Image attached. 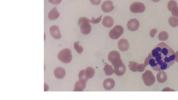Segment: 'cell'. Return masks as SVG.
Here are the masks:
<instances>
[{"label": "cell", "mask_w": 178, "mask_h": 100, "mask_svg": "<svg viewBox=\"0 0 178 100\" xmlns=\"http://www.w3.org/2000/svg\"><path fill=\"white\" fill-rule=\"evenodd\" d=\"M86 81L85 79H79L74 85V92H83L86 87Z\"/></svg>", "instance_id": "obj_11"}, {"label": "cell", "mask_w": 178, "mask_h": 100, "mask_svg": "<svg viewBox=\"0 0 178 100\" xmlns=\"http://www.w3.org/2000/svg\"><path fill=\"white\" fill-rule=\"evenodd\" d=\"M114 8L113 2L109 0L105 1L101 5L102 10L105 13L111 12L114 10Z\"/></svg>", "instance_id": "obj_10"}, {"label": "cell", "mask_w": 178, "mask_h": 100, "mask_svg": "<svg viewBox=\"0 0 178 100\" xmlns=\"http://www.w3.org/2000/svg\"><path fill=\"white\" fill-rule=\"evenodd\" d=\"M124 32L123 28L120 25H117L109 32V36L111 39H117L122 35Z\"/></svg>", "instance_id": "obj_6"}, {"label": "cell", "mask_w": 178, "mask_h": 100, "mask_svg": "<svg viewBox=\"0 0 178 100\" xmlns=\"http://www.w3.org/2000/svg\"><path fill=\"white\" fill-rule=\"evenodd\" d=\"M85 71V73L87 79H92L93 78L95 74V70L92 67H89L87 68Z\"/></svg>", "instance_id": "obj_18"}, {"label": "cell", "mask_w": 178, "mask_h": 100, "mask_svg": "<svg viewBox=\"0 0 178 100\" xmlns=\"http://www.w3.org/2000/svg\"><path fill=\"white\" fill-rule=\"evenodd\" d=\"M149 64L156 71L167 70L175 62V52L164 43L154 47L148 57Z\"/></svg>", "instance_id": "obj_1"}, {"label": "cell", "mask_w": 178, "mask_h": 100, "mask_svg": "<svg viewBox=\"0 0 178 100\" xmlns=\"http://www.w3.org/2000/svg\"><path fill=\"white\" fill-rule=\"evenodd\" d=\"M108 59L112 63L114 68V73L116 75L121 76L126 71V68L122 60L121 55L117 51L114 50L109 53Z\"/></svg>", "instance_id": "obj_2"}, {"label": "cell", "mask_w": 178, "mask_h": 100, "mask_svg": "<svg viewBox=\"0 0 178 100\" xmlns=\"http://www.w3.org/2000/svg\"><path fill=\"white\" fill-rule=\"evenodd\" d=\"M60 13L58 11L57 8H54L49 12L48 18L50 20H55L59 17Z\"/></svg>", "instance_id": "obj_16"}, {"label": "cell", "mask_w": 178, "mask_h": 100, "mask_svg": "<svg viewBox=\"0 0 178 100\" xmlns=\"http://www.w3.org/2000/svg\"><path fill=\"white\" fill-rule=\"evenodd\" d=\"M102 15H101L100 17L96 19L94 17H93L92 20L90 21V23L93 24H97L100 22L102 18Z\"/></svg>", "instance_id": "obj_27"}, {"label": "cell", "mask_w": 178, "mask_h": 100, "mask_svg": "<svg viewBox=\"0 0 178 100\" xmlns=\"http://www.w3.org/2000/svg\"><path fill=\"white\" fill-rule=\"evenodd\" d=\"M140 24L139 21L135 19H130L127 24L128 29L131 31H135L139 29Z\"/></svg>", "instance_id": "obj_8"}, {"label": "cell", "mask_w": 178, "mask_h": 100, "mask_svg": "<svg viewBox=\"0 0 178 100\" xmlns=\"http://www.w3.org/2000/svg\"><path fill=\"white\" fill-rule=\"evenodd\" d=\"M175 61L178 63V51L175 53Z\"/></svg>", "instance_id": "obj_35"}, {"label": "cell", "mask_w": 178, "mask_h": 100, "mask_svg": "<svg viewBox=\"0 0 178 100\" xmlns=\"http://www.w3.org/2000/svg\"><path fill=\"white\" fill-rule=\"evenodd\" d=\"M48 85H47L46 83H44V91H47L48 90Z\"/></svg>", "instance_id": "obj_34"}, {"label": "cell", "mask_w": 178, "mask_h": 100, "mask_svg": "<svg viewBox=\"0 0 178 100\" xmlns=\"http://www.w3.org/2000/svg\"><path fill=\"white\" fill-rule=\"evenodd\" d=\"M169 37L167 32L165 31H163L160 33L158 38L160 41H165L167 40Z\"/></svg>", "instance_id": "obj_22"}, {"label": "cell", "mask_w": 178, "mask_h": 100, "mask_svg": "<svg viewBox=\"0 0 178 100\" xmlns=\"http://www.w3.org/2000/svg\"><path fill=\"white\" fill-rule=\"evenodd\" d=\"M162 91H165V92H166V91H175V90H172V89H171L170 88H165V89H163V90H162Z\"/></svg>", "instance_id": "obj_33"}, {"label": "cell", "mask_w": 178, "mask_h": 100, "mask_svg": "<svg viewBox=\"0 0 178 100\" xmlns=\"http://www.w3.org/2000/svg\"><path fill=\"white\" fill-rule=\"evenodd\" d=\"M157 29H152L150 31V36L151 37L153 38L154 37V35H155L156 33H157Z\"/></svg>", "instance_id": "obj_30"}, {"label": "cell", "mask_w": 178, "mask_h": 100, "mask_svg": "<svg viewBox=\"0 0 178 100\" xmlns=\"http://www.w3.org/2000/svg\"><path fill=\"white\" fill-rule=\"evenodd\" d=\"M139 64L134 61L129 62V65H128L130 70L133 72L137 71V67Z\"/></svg>", "instance_id": "obj_21"}, {"label": "cell", "mask_w": 178, "mask_h": 100, "mask_svg": "<svg viewBox=\"0 0 178 100\" xmlns=\"http://www.w3.org/2000/svg\"><path fill=\"white\" fill-rule=\"evenodd\" d=\"M57 58L63 63H70L72 59L71 50L69 48L63 49L58 54Z\"/></svg>", "instance_id": "obj_4"}, {"label": "cell", "mask_w": 178, "mask_h": 100, "mask_svg": "<svg viewBox=\"0 0 178 100\" xmlns=\"http://www.w3.org/2000/svg\"><path fill=\"white\" fill-rule=\"evenodd\" d=\"M114 21L112 17L110 16H106L103 18L102 24L106 28H110L114 24Z\"/></svg>", "instance_id": "obj_15"}, {"label": "cell", "mask_w": 178, "mask_h": 100, "mask_svg": "<svg viewBox=\"0 0 178 100\" xmlns=\"http://www.w3.org/2000/svg\"><path fill=\"white\" fill-rule=\"evenodd\" d=\"M90 1L92 4L94 5H99L101 3V0H90Z\"/></svg>", "instance_id": "obj_31"}, {"label": "cell", "mask_w": 178, "mask_h": 100, "mask_svg": "<svg viewBox=\"0 0 178 100\" xmlns=\"http://www.w3.org/2000/svg\"><path fill=\"white\" fill-rule=\"evenodd\" d=\"M78 77L79 79H85L86 81H88V80L86 78L85 71L84 70H81L79 72Z\"/></svg>", "instance_id": "obj_25"}, {"label": "cell", "mask_w": 178, "mask_h": 100, "mask_svg": "<svg viewBox=\"0 0 178 100\" xmlns=\"http://www.w3.org/2000/svg\"><path fill=\"white\" fill-rule=\"evenodd\" d=\"M144 64L145 66H148V65L149 64V60L148 57L146 58Z\"/></svg>", "instance_id": "obj_32"}, {"label": "cell", "mask_w": 178, "mask_h": 100, "mask_svg": "<svg viewBox=\"0 0 178 100\" xmlns=\"http://www.w3.org/2000/svg\"><path fill=\"white\" fill-rule=\"evenodd\" d=\"M103 87L105 90H110L115 86V82L112 78H108L103 82Z\"/></svg>", "instance_id": "obj_14"}, {"label": "cell", "mask_w": 178, "mask_h": 100, "mask_svg": "<svg viewBox=\"0 0 178 100\" xmlns=\"http://www.w3.org/2000/svg\"><path fill=\"white\" fill-rule=\"evenodd\" d=\"M146 66H145L144 64H139L137 67L138 71L140 72H144L146 69Z\"/></svg>", "instance_id": "obj_26"}, {"label": "cell", "mask_w": 178, "mask_h": 100, "mask_svg": "<svg viewBox=\"0 0 178 100\" xmlns=\"http://www.w3.org/2000/svg\"><path fill=\"white\" fill-rule=\"evenodd\" d=\"M151 1L154 3H157L160 1V0H151Z\"/></svg>", "instance_id": "obj_36"}, {"label": "cell", "mask_w": 178, "mask_h": 100, "mask_svg": "<svg viewBox=\"0 0 178 100\" xmlns=\"http://www.w3.org/2000/svg\"><path fill=\"white\" fill-rule=\"evenodd\" d=\"M50 32L51 36L54 38L56 39H61V34L59 29V27L57 25H54L50 27Z\"/></svg>", "instance_id": "obj_9"}, {"label": "cell", "mask_w": 178, "mask_h": 100, "mask_svg": "<svg viewBox=\"0 0 178 100\" xmlns=\"http://www.w3.org/2000/svg\"><path fill=\"white\" fill-rule=\"evenodd\" d=\"M129 47V43L128 40L126 39H121L118 43V47L121 51H126L128 50Z\"/></svg>", "instance_id": "obj_12"}, {"label": "cell", "mask_w": 178, "mask_h": 100, "mask_svg": "<svg viewBox=\"0 0 178 100\" xmlns=\"http://www.w3.org/2000/svg\"><path fill=\"white\" fill-rule=\"evenodd\" d=\"M90 20L86 17H81L78 21V25L80 27L82 34L84 35L90 34L92 31L91 25L90 24Z\"/></svg>", "instance_id": "obj_3"}, {"label": "cell", "mask_w": 178, "mask_h": 100, "mask_svg": "<svg viewBox=\"0 0 178 100\" xmlns=\"http://www.w3.org/2000/svg\"><path fill=\"white\" fill-rule=\"evenodd\" d=\"M168 23L171 26L175 28L178 27V19L175 16H171L168 19Z\"/></svg>", "instance_id": "obj_20"}, {"label": "cell", "mask_w": 178, "mask_h": 100, "mask_svg": "<svg viewBox=\"0 0 178 100\" xmlns=\"http://www.w3.org/2000/svg\"><path fill=\"white\" fill-rule=\"evenodd\" d=\"M55 77L58 79H62L66 75V71L64 69L58 67L55 69L54 71Z\"/></svg>", "instance_id": "obj_13"}, {"label": "cell", "mask_w": 178, "mask_h": 100, "mask_svg": "<svg viewBox=\"0 0 178 100\" xmlns=\"http://www.w3.org/2000/svg\"><path fill=\"white\" fill-rule=\"evenodd\" d=\"M130 11L132 13H142L146 10V7L143 3L139 2H135L131 5Z\"/></svg>", "instance_id": "obj_7"}, {"label": "cell", "mask_w": 178, "mask_h": 100, "mask_svg": "<svg viewBox=\"0 0 178 100\" xmlns=\"http://www.w3.org/2000/svg\"><path fill=\"white\" fill-rule=\"evenodd\" d=\"M62 0H48L49 2L52 4L57 5L60 3Z\"/></svg>", "instance_id": "obj_29"}, {"label": "cell", "mask_w": 178, "mask_h": 100, "mask_svg": "<svg viewBox=\"0 0 178 100\" xmlns=\"http://www.w3.org/2000/svg\"><path fill=\"white\" fill-rule=\"evenodd\" d=\"M79 41L76 42L74 44V48L78 53L81 54L83 50V48L80 45H79Z\"/></svg>", "instance_id": "obj_23"}, {"label": "cell", "mask_w": 178, "mask_h": 100, "mask_svg": "<svg viewBox=\"0 0 178 100\" xmlns=\"http://www.w3.org/2000/svg\"><path fill=\"white\" fill-rule=\"evenodd\" d=\"M157 78L158 82L159 83H164L167 80L166 73L163 70L160 71L157 74Z\"/></svg>", "instance_id": "obj_17"}, {"label": "cell", "mask_w": 178, "mask_h": 100, "mask_svg": "<svg viewBox=\"0 0 178 100\" xmlns=\"http://www.w3.org/2000/svg\"><path fill=\"white\" fill-rule=\"evenodd\" d=\"M142 79L147 86L153 85L156 82V78L151 71L147 70L142 75Z\"/></svg>", "instance_id": "obj_5"}, {"label": "cell", "mask_w": 178, "mask_h": 100, "mask_svg": "<svg viewBox=\"0 0 178 100\" xmlns=\"http://www.w3.org/2000/svg\"><path fill=\"white\" fill-rule=\"evenodd\" d=\"M172 16H177L178 18V7L177 6L175 7L172 9Z\"/></svg>", "instance_id": "obj_28"}, {"label": "cell", "mask_w": 178, "mask_h": 100, "mask_svg": "<svg viewBox=\"0 0 178 100\" xmlns=\"http://www.w3.org/2000/svg\"><path fill=\"white\" fill-rule=\"evenodd\" d=\"M103 70L105 72V75L107 76H111L115 72L111 65L108 64L105 65Z\"/></svg>", "instance_id": "obj_19"}, {"label": "cell", "mask_w": 178, "mask_h": 100, "mask_svg": "<svg viewBox=\"0 0 178 100\" xmlns=\"http://www.w3.org/2000/svg\"><path fill=\"white\" fill-rule=\"evenodd\" d=\"M177 6V2L174 1V0H171L168 3L167 8L168 10L170 11L171 12L175 7Z\"/></svg>", "instance_id": "obj_24"}]
</instances>
